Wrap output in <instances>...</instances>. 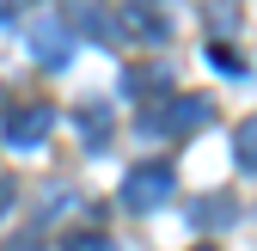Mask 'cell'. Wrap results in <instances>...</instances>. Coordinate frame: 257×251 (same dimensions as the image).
Here are the masks:
<instances>
[{"instance_id": "5", "label": "cell", "mask_w": 257, "mask_h": 251, "mask_svg": "<svg viewBox=\"0 0 257 251\" xmlns=\"http://www.w3.org/2000/svg\"><path fill=\"white\" fill-rule=\"evenodd\" d=\"M233 153H239V166H245V172H257V116H245V122H239Z\"/></svg>"}, {"instance_id": "7", "label": "cell", "mask_w": 257, "mask_h": 251, "mask_svg": "<svg viewBox=\"0 0 257 251\" xmlns=\"http://www.w3.org/2000/svg\"><path fill=\"white\" fill-rule=\"evenodd\" d=\"M68 251H116L104 233H86V239H68Z\"/></svg>"}, {"instance_id": "9", "label": "cell", "mask_w": 257, "mask_h": 251, "mask_svg": "<svg viewBox=\"0 0 257 251\" xmlns=\"http://www.w3.org/2000/svg\"><path fill=\"white\" fill-rule=\"evenodd\" d=\"M7 202H13V190H7V184H0V208H7Z\"/></svg>"}, {"instance_id": "4", "label": "cell", "mask_w": 257, "mask_h": 251, "mask_svg": "<svg viewBox=\"0 0 257 251\" xmlns=\"http://www.w3.org/2000/svg\"><path fill=\"white\" fill-rule=\"evenodd\" d=\"M68 19H74L80 31H92V37H104V43L116 37V25H110V13L98 7V0H68Z\"/></svg>"}, {"instance_id": "2", "label": "cell", "mask_w": 257, "mask_h": 251, "mask_svg": "<svg viewBox=\"0 0 257 251\" xmlns=\"http://www.w3.org/2000/svg\"><path fill=\"white\" fill-rule=\"evenodd\" d=\"M49 129H55V110L49 104H19L7 116V141L13 147H37V141H49Z\"/></svg>"}, {"instance_id": "8", "label": "cell", "mask_w": 257, "mask_h": 251, "mask_svg": "<svg viewBox=\"0 0 257 251\" xmlns=\"http://www.w3.org/2000/svg\"><path fill=\"white\" fill-rule=\"evenodd\" d=\"M19 7H31V0H0V13H19Z\"/></svg>"}, {"instance_id": "3", "label": "cell", "mask_w": 257, "mask_h": 251, "mask_svg": "<svg viewBox=\"0 0 257 251\" xmlns=\"http://www.w3.org/2000/svg\"><path fill=\"white\" fill-rule=\"evenodd\" d=\"M31 55H37L43 68H61V61L74 55V37H68V25H61L55 13H49L43 25H31Z\"/></svg>"}, {"instance_id": "1", "label": "cell", "mask_w": 257, "mask_h": 251, "mask_svg": "<svg viewBox=\"0 0 257 251\" xmlns=\"http://www.w3.org/2000/svg\"><path fill=\"white\" fill-rule=\"evenodd\" d=\"M172 166H135L122 178V208H135V214H147V208H166L172 202Z\"/></svg>"}, {"instance_id": "10", "label": "cell", "mask_w": 257, "mask_h": 251, "mask_svg": "<svg viewBox=\"0 0 257 251\" xmlns=\"http://www.w3.org/2000/svg\"><path fill=\"white\" fill-rule=\"evenodd\" d=\"M128 7H153V0H128Z\"/></svg>"}, {"instance_id": "11", "label": "cell", "mask_w": 257, "mask_h": 251, "mask_svg": "<svg viewBox=\"0 0 257 251\" xmlns=\"http://www.w3.org/2000/svg\"><path fill=\"white\" fill-rule=\"evenodd\" d=\"M196 251H214V245H196Z\"/></svg>"}, {"instance_id": "6", "label": "cell", "mask_w": 257, "mask_h": 251, "mask_svg": "<svg viewBox=\"0 0 257 251\" xmlns=\"http://www.w3.org/2000/svg\"><path fill=\"white\" fill-rule=\"evenodd\" d=\"M202 122H208V104L202 98H178L172 104V129H202Z\"/></svg>"}]
</instances>
